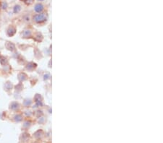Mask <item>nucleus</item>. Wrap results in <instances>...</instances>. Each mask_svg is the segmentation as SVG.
I'll return each mask as SVG.
<instances>
[{"label": "nucleus", "instance_id": "1", "mask_svg": "<svg viewBox=\"0 0 163 143\" xmlns=\"http://www.w3.org/2000/svg\"><path fill=\"white\" fill-rule=\"evenodd\" d=\"M44 17H44V15H36L34 17V19H35V20H36V22H41V21H43V20H45Z\"/></svg>", "mask_w": 163, "mask_h": 143}, {"label": "nucleus", "instance_id": "2", "mask_svg": "<svg viewBox=\"0 0 163 143\" xmlns=\"http://www.w3.org/2000/svg\"><path fill=\"white\" fill-rule=\"evenodd\" d=\"M43 10V6L41 4H37L36 7H35V10L38 12H41V10Z\"/></svg>", "mask_w": 163, "mask_h": 143}, {"label": "nucleus", "instance_id": "3", "mask_svg": "<svg viewBox=\"0 0 163 143\" xmlns=\"http://www.w3.org/2000/svg\"><path fill=\"white\" fill-rule=\"evenodd\" d=\"M24 1H27V3H28V1H29V3H31V1H32L33 0H24Z\"/></svg>", "mask_w": 163, "mask_h": 143}]
</instances>
